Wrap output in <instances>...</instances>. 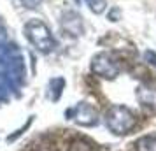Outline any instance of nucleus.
I'll return each mask as SVG.
<instances>
[{"label":"nucleus","instance_id":"11","mask_svg":"<svg viewBox=\"0 0 156 151\" xmlns=\"http://www.w3.org/2000/svg\"><path fill=\"white\" fill-rule=\"evenodd\" d=\"M20 2H21L27 9H37L42 4V0H20Z\"/></svg>","mask_w":156,"mask_h":151},{"label":"nucleus","instance_id":"7","mask_svg":"<svg viewBox=\"0 0 156 151\" xmlns=\"http://www.w3.org/2000/svg\"><path fill=\"white\" fill-rule=\"evenodd\" d=\"M135 151H156V134L139 137L135 141Z\"/></svg>","mask_w":156,"mask_h":151},{"label":"nucleus","instance_id":"4","mask_svg":"<svg viewBox=\"0 0 156 151\" xmlns=\"http://www.w3.org/2000/svg\"><path fill=\"white\" fill-rule=\"evenodd\" d=\"M67 116H69V120L76 121L81 127H95L100 120L98 111L93 107L91 104H88V102L76 104L74 107H70L67 111Z\"/></svg>","mask_w":156,"mask_h":151},{"label":"nucleus","instance_id":"12","mask_svg":"<svg viewBox=\"0 0 156 151\" xmlns=\"http://www.w3.org/2000/svg\"><path fill=\"white\" fill-rule=\"evenodd\" d=\"M146 60H149V63L153 65V67H156V55L153 53V51H146Z\"/></svg>","mask_w":156,"mask_h":151},{"label":"nucleus","instance_id":"8","mask_svg":"<svg viewBox=\"0 0 156 151\" xmlns=\"http://www.w3.org/2000/svg\"><path fill=\"white\" fill-rule=\"evenodd\" d=\"M67 151H97V148L91 141H88L84 137H76L74 141H70Z\"/></svg>","mask_w":156,"mask_h":151},{"label":"nucleus","instance_id":"9","mask_svg":"<svg viewBox=\"0 0 156 151\" xmlns=\"http://www.w3.org/2000/svg\"><path fill=\"white\" fill-rule=\"evenodd\" d=\"M84 2H86V5L90 7V11L95 13V14H104L107 9L105 0H84Z\"/></svg>","mask_w":156,"mask_h":151},{"label":"nucleus","instance_id":"10","mask_svg":"<svg viewBox=\"0 0 156 151\" xmlns=\"http://www.w3.org/2000/svg\"><path fill=\"white\" fill-rule=\"evenodd\" d=\"M32 121H34V116H30V120H28L27 123H25V125H23L21 128L18 130V132H16V134H12V135H9V137H7V141H9V142H12L14 139H18L20 135H23V132H25V130H27V128L30 127V125H32Z\"/></svg>","mask_w":156,"mask_h":151},{"label":"nucleus","instance_id":"3","mask_svg":"<svg viewBox=\"0 0 156 151\" xmlns=\"http://www.w3.org/2000/svg\"><path fill=\"white\" fill-rule=\"evenodd\" d=\"M121 70H123L121 62L114 56L112 53L100 51V53H97L91 58V72L95 76L102 77V79H107V81L116 79L121 74Z\"/></svg>","mask_w":156,"mask_h":151},{"label":"nucleus","instance_id":"6","mask_svg":"<svg viewBox=\"0 0 156 151\" xmlns=\"http://www.w3.org/2000/svg\"><path fill=\"white\" fill-rule=\"evenodd\" d=\"M62 27L67 34H70V35H83V32H84V25H83V20H81V16L76 14V13H63L62 14Z\"/></svg>","mask_w":156,"mask_h":151},{"label":"nucleus","instance_id":"5","mask_svg":"<svg viewBox=\"0 0 156 151\" xmlns=\"http://www.w3.org/2000/svg\"><path fill=\"white\" fill-rule=\"evenodd\" d=\"M137 102L147 114H156V77L142 81L137 86Z\"/></svg>","mask_w":156,"mask_h":151},{"label":"nucleus","instance_id":"2","mask_svg":"<svg viewBox=\"0 0 156 151\" xmlns=\"http://www.w3.org/2000/svg\"><path fill=\"white\" fill-rule=\"evenodd\" d=\"M105 127L109 128V132H112L114 135H126L137 127V116L130 107L126 106H111L107 109L105 116Z\"/></svg>","mask_w":156,"mask_h":151},{"label":"nucleus","instance_id":"1","mask_svg":"<svg viewBox=\"0 0 156 151\" xmlns=\"http://www.w3.org/2000/svg\"><path fill=\"white\" fill-rule=\"evenodd\" d=\"M23 34L27 37V41L42 55H49L56 48V41H55L53 34H51L49 27L44 21H41V20L27 21L25 27H23Z\"/></svg>","mask_w":156,"mask_h":151}]
</instances>
